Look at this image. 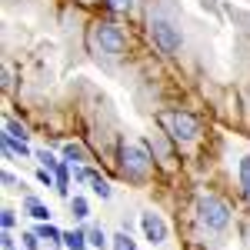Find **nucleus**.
<instances>
[{
  "label": "nucleus",
  "instance_id": "nucleus-1",
  "mask_svg": "<svg viewBox=\"0 0 250 250\" xmlns=\"http://www.w3.org/2000/svg\"><path fill=\"white\" fill-rule=\"evenodd\" d=\"M147 30H150L154 43L164 50V54H177V50H180V43H184V37H180V27H177L170 17H164V14H150Z\"/></svg>",
  "mask_w": 250,
  "mask_h": 250
},
{
  "label": "nucleus",
  "instance_id": "nucleus-2",
  "mask_svg": "<svg viewBox=\"0 0 250 250\" xmlns=\"http://www.w3.org/2000/svg\"><path fill=\"white\" fill-rule=\"evenodd\" d=\"M160 124H164L167 134H170L173 140H180V144H190V140H197V134H200L197 117L187 114V110H164V114H160Z\"/></svg>",
  "mask_w": 250,
  "mask_h": 250
},
{
  "label": "nucleus",
  "instance_id": "nucleus-3",
  "mask_svg": "<svg viewBox=\"0 0 250 250\" xmlns=\"http://www.w3.org/2000/svg\"><path fill=\"white\" fill-rule=\"evenodd\" d=\"M197 217L207 230H227L230 224V207L220 200V197H200L197 200Z\"/></svg>",
  "mask_w": 250,
  "mask_h": 250
},
{
  "label": "nucleus",
  "instance_id": "nucleus-4",
  "mask_svg": "<svg viewBox=\"0 0 250 250\" xmlns=\"http://www.w3.org/2000/svg\"><path fill=\"white\" fill-rule=\"evenodd\" d=\"M120 167L130 180H144L150 170V154L144 144H120Z\"/></svg>",
  "mask_w": 250,
  "mask_h": 250
},
{
  "label": "nucleus",
  "instance_id": "nucleus-5",
  "mask_svg": "<svg viewBox=\"0 0 250 250\" xmlns=\"http://www.w3.org/2000/svg\"><path fill=\"white\" fill-rule=\"evenodd\" d=\"M94 40H97V47H100V54H110V57L124 54V47H127V37H124V30L117 23H97Z\"/></svg>",
  "mask_w": 250,
  "mask_h": 250
},
{
  "label": "nucleus",
  "instance_id": "nucleus-6",
  "mask_svg": "<svg viewBox=\"0 0 250 250\" xmlns=\"http://www.w3.org/2000/svg\"><path fill=\"white\" fill-rule=\"evenodd\" d=\"M140 227H144V237L150 244H164L167 240V224L160 213H140Z\"/></svg>",
  "mask_w": 250,
  "mask_h": 250
},
{
  "label": "nucleus",
  "instance_id": "nucleus-7",
  "mask_svg": "<svg viewBox=\"0 0 250 250\" xmlns=\"http://www.w3.org/2000/svg\"><path fill=\"white\" fill-rule=\"evenodd\" d=\"M3 150H7V157H10V154L30 157V147H27V140H20V137H14V134H3Z\"/></svg>",
  "mask_w": 250,
  "mask_h": 250
},
{
  "label": "nucleus",
  "instance_id": "nucleus-8",
  "mask_svg": "<svg viewBox=\"0 0 250 250\" xmlns=\"http://www.w3.org/2000/svg\"><path fill=\"white\" fill-rule=\"evenodd\" d=\"M27 213H30L34 220H40V224H43V220H50V210L40 204L37 197H27Z\"/></svg>",
  "mask_w": 250,
  "mask_h": 250
},
{
  "label": "nucleus",
  "instance_id": "nucleus-9",
  "mask_svg": "<svg viewBox=\"0 0 250 250\" xmlns=\"http://www.w3.org/2000/svg\"><path fill=\"white\" fill-rule=\"evenodd\" d=\"M63 244H67L70 250H83L90 240H87V233H83V230H70V233H63Z\"/></svg>",
  "mask_w": 250,
  "mask_h": 250
},
{
  "label": "nucleus",
  "instance_id": "nucleus-10",
  "mask_svg": "<svg viewBox=\"0 0 250 250\" xmlns=\"http://www.w3.org/2000/svg\"><path fill=\"white\" fill-rule=\"evenodd\" d=\"M110 247L114 250H137V244H134V237H130L127 230H120V233L110 237Z\"/></svg>",
  "mask_w": 250,
  "mask_h": 250
},
{
  "label": "nucleus",
  "instance_id": "nucleus-11",
  "mask_svg": "<svg viewBox=\"0 0 250 250\" xmlns=\"http://www.w3.org/2000/svg\"><path fill=\"white\" fill-rule=\"evenodd\" d=\"M90 184H94L90 190H94L97 197H100V200H107V197H110V184H107V180H104L100 173H90Z\"/></svg>",
  "mask_w": 250,
  "mask_h": 250
},
{
  "label": "nucleus",
  "instance_id": "nucleus-12",
  "mask_svg": "<svg viewBox=\"0 0 250 250\" xmlns=\"http://www.w3.org/2000/svg\"><path fill=\"white\" fill-rule=\"evenodd\" d=\"M40 240H47V244H57V240H63V233L57 230V227H50V224H47V220H43V224H40Z\"/></svg>",
  "mask_w": 250,
  "mask_h": 250
},
{
  "label": "nucleus",
  "instance_id": "nucleus-13",
  "mask_svg": "<svg viewBox=\"0 0 250 250\" xmlns=\"http://www.w3.org/2000/svg\"><path fill=\"white\" fill-rule=\"evenodd\" d=\"M240 187H244V197L250 200V157L240 160Z\"/></svg>",
  "mask_w": 250,
  "mask_h": 250
},
{
  "label": "nucleus",
  "instance_id": "nucleus-14",
  "mask_svg": "<svg viewBox=\"0 0 250 250\" xmlns=\"http://www.w3.org/2000/svg\"><path fill=\"white\" fill-rule=\"evenodd\" d=\"M70 213H74V217H77V220H83V217H87V200H83V197H74V200H70Z\"/></svg>",
  "mask_w": 250,
  "mask_h": 250
},
{
  "label": "nucleus",
  "instance_id": "nucleus-15",
  "mask_svg": "<svg viewBox=\"0 0 250 250\" xmlns=\"http://www.w3.org/2000/svg\"><path fill=\"white\" fill-rule=\"evenodd\" d=\"M37 160L43 164V167H47V170H57V167H60V164H57V157L50 154V150H37Z\"/></svg>",
  "mask_w": 250,
  "mask_h": 250
},
{
  "label": "nucleus",
  "instance_id": "nucleus-16",
  "mask_svg": "<svg viewBox=\"0 0 250 250\" xmlns=\"http://www.w3.org/2000/svg\"><path fill=\"white\" fill-rule=\"evenodd\" d=\"M87 240H90L94 247H104V244H107V233L100 230V227H94V230H87Z\"/></svg>",
  "mask_w": 250,
  "mask_h": 250
},
{
  "label": "nucleus",
  "instance_id": "nucleus-17",
  "mask_svg": "<svg viewBox=\"0 0 250 250\" xmlns=\"http://www.w3.org/2000/svg\"><path fill=\"white\" fill-rule=\"evenodd\" d=\"M3 130H7V134H14V137H20V140H27V130L20 127L17 120H7V124H3Z\"/></svg>",
  "mask_w": 250,
  "mask_h": 250
},
{
  "label": "nucleus",
  "instance_id": "nucleus-18",
  "mask_svg": "<svg viewBox=\"0 0 250 250\" xmlns=\"http://www.w3.org/2000/svg\"><path fill=\"white\" fill-rule=\"evenodd\" d=\"M63 157H67V160H74V164H77V160H83V150H80L77 144H67V147H63Z\"/></svg>",
  "mask_w": 250,
  "mask_h": 250
},
{
  "label": "nucleus",
  "instance_id": "nucleus-19",
  "mask_svg": "<svg viewBox=\"0 0 250 250\" xmlns=\"http://www.w3.org/2000/svg\"><path fill=\"white\" fill-rule=\"evenodd\" d=\"M23 247L27 250H40V233H23Z\"/></svg>",
  "mask_w": 250,
  "mask_h": 250
},
{
  "label": "nucleus",
  "instance_id": "nucleus-20",
  "mask_svg": "<svg viewBox=\"0 0 250 250\" xmlns=\"http://www.w3.org/2000/svg\"><path fill=\"white\" fill-rule=\"evenodd\" d=\"M0 224H3V230H10V227L17 224V217H14V210H3V213H0Z\"/></svg>",
  "mask_w": 250,
  "mask_h": 250
},
{
  "label": "nucleus",
  "instance_id": "nucleus-21",
  "mask_svg": "<svg viewBox=\"0 0 250 250\" xmlns=\"http://www.w3.org/2000/svg\"><path fill=\"white\" fill-rule=\"evenodd\" d=\"M107 3H110L114 10H130V7H134V0H107Z\"/></svg>",
  "mask_w": 250,
  "mask_h": 250
},
{
  "label": "nucleus",
  "instance_id": "nucleus-22",
  "mask_svg": "<svg viewBox=\"0 0 250 250\" xmlns=\"http://www.w3.org/2000/svg\"><path fill=\"white\" fill-rule=\"evenodd\" d=\"M37 180H40V184H47V187L54 184V177H50V170H47V167H40V170H37Z\"/></svg>",
  "mask_w": 250,
  "mask_h": 250
},
{
  "label": "nucleus",
  "instance_id": "nucleus-23",
  "mask_svg": "<svg viewBox=\"0 0 250 250\" xmlns=\"http://www.w3.org/2000/svg\"><path fill=\"white\" fill-rule=\"evenodd\" d=\"M0 247H3V250H14V237H10L7 230L0 233Z\"/></svg>",
  "mask_w": 250,
  "mask_h": 250
},
{
  "label": "nucleus",
  "instance_id": "nucleus-24",
  "mask_svg": "<svg viewBox=\"0 0 250 250\" xmlns=\"http://www.w3.org/2000/svg\"><path fill=\"white\" fill-rule=\"evenodd\" d=\"M3 187H17V177L14 173H3Z\"/></svg>",
  "mask_w": 250,
  "mask_h": 250
},
{
  "label": "nucleus",
  "instance_id": "nucleus-25",
  "mask_svg": "<svg viewBox=\"0 0 250 250\" xmlns=\"http://www.w3.org/2000/svg\"><path fill=\"white\" fill-rule=\"evenodd\" d=\"M244 237H247V244H250V220L244 224Z\"/></svg>",
  "mask_w": 250,
  "mask_h": 250
}]
</instances>
